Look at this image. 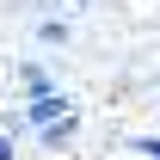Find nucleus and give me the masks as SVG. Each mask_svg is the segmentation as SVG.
Returning a JSON list of instances; mask_svg holds the SVG:
<instances>
[{"label": "nucleus", "mask_w": 160, "mask_h": 160, "mask_svg": "<svg viewBox=\"0 0 160 160\" xmlns=\"http://www.w3.org/2000/svg\"><path fill=\"white\" fill-rule=\"evenodd\" d=\"M19 86H25V99H37V92L56 86V74H49L43 62H19Z\"/></svg>", "instance_id": "nucleus-3"}, {"label": "nucleus", "mask_w": 160, "mask_h": 160, "mask_svg": "<svg viewBox=\"0 0 160 160\" xmlns=\"http://www.w3.org/2000/svg\"><path fill=\"white\" fill-rule=\"evenodd\" d=\"M37 43L43 49H62L68 43V19H37Z\"/></svg>", "instance_id": "nucleus-4"}, {"label": "nucleus", "mask_w": 160, "mask_h": 160, "mask_svg": "<svg viewBox=\"0 0 160 160\" xmlns=\"http://www.w3.org/2000/svg\"><path fill=\"white\" fill-rule=\"evenodd\" d=\"M0 160H19V154H12V136H0Z\"/></svg>", "instance_id": "nucleus-6"}, {"label": "nucleus", "mask_w": 160, "mask_h": 160, "mask_svg": "<svg viewBox=\"0 0 160 160\" xmlns=\"http://www.w3.org/2000/svg\"><path fill=\"white\" fill-rule=\"evenodd\" d=\"M68 111H74V99H68L62 86H49V92H37V99H25L19 123H25V129H43V123H56V117H68Z\"/></svg>", "instance_id": "nucleus-1"}, {"label": "nucleus", "mask_w": 160, "mask_h": 160, "mask_svg": "<svg viewBox=\"0 0 160 160\" xmlns=\"http://www.w3.org/2000/svg\"><path fill=\"white\" fill-rule=\"evenodd\" d=\"M74 136H80V111H68V117H56V123H43V129H37V142L49 148V154L74 148Z\"/></svg>", "instance_id": "nucleus-2"}, {"label": "nucleus", "mask_w": 160, "mask_h": 160, "mask_svg": "<svg viewBox=\"0 0 160 160\" xmlns=\"http://www.w3.org/2000/svg\"><path fill=\"white\" fill-rule=\"evenodd\" d=\"M129 154H142V160H160V136H129Z\"/></svg>", "instance_id": "nucleus-5"}]
</instances>
